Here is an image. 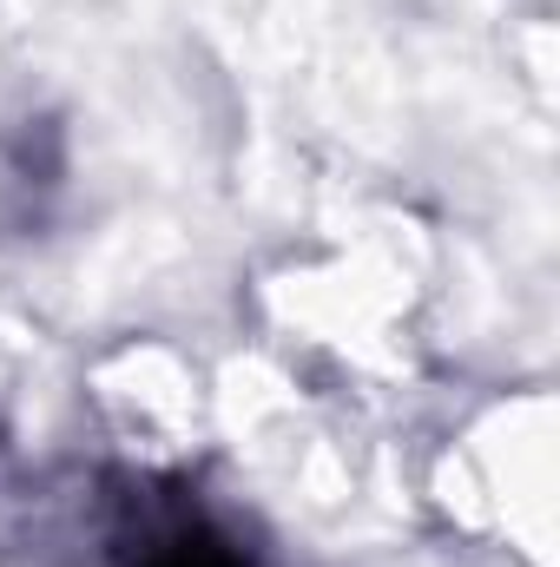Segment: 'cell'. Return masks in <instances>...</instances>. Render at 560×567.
Listing matches in <instances>:
<instances>
[{"label":"cell","mask_w":560,"mask_h":567,"mask_svg":"<svg viewBox=\"0 0 560 567\" xmlns=\"http://www.w3.org/2000/svg\"><path fill=\"white\" fill-rule=\"evenodd\" d=\"M120 567H258V555L205 515H158L139 528Z\"/></svg>","instance_id":"obj_1"}]
</instances>
